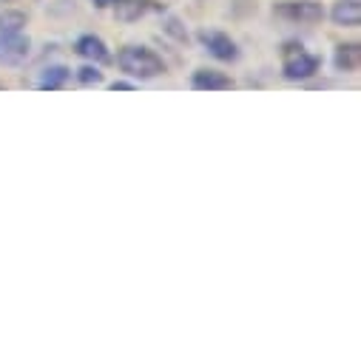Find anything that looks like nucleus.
Listing matches in <instances>:
<instances>
[{
	"instance_id": "1",
	"label": "nucleus",
	"mask_w": 361,
	"mask_h": 361,
	"mask_svg": "<svg viewBox=\"0 0 361 361\" xmlns=\"http://www.w3.org/2000/svg\"><path fill=\"white\" fill-rule=\"evenodd\" d=\"M117 63H120V68L126 74H131L137 80H154V77H159L165 71L162 57L157 51L145 49V46H128V49H123L120 57H117Z\"/></svg>"
},
{
	"instance_id": "2",
	"label": "nucleus",
	"mask_w": 361,
	"mask_h": 361,
	"mask_svg": "<svg viewBox=\"0 0 361 361\" xmlns=\"http://www.w3.org/2000/svg\"><path fill=\"white\" fill-rule=\"evenodd\" d=\"M282 57H285V60H282V71H285L288 80H307V77H313V74L319 71V57L307 54V51H305L302 46H296V43H288Z\"/></svg>"
},
{
	"instance_id": "3",
	"label": "nucleus",
	"mask_w": 361,
	"mask_h": 361,
	"mask_svg": "<svg viewBox=\"0 0 361 361\" xmlns=\"http://www.w3.org/2000/svg\"><path fill=\"white\" fill-rule=\"evenodd\" d=\"M32 40L26 32H0V66H20L26 63Z\"/></svg>"
},
{
	"instance_id": "4",
	"label": "nucleus",
	"mask_w": 361,
	"mask_h": 361,
	"mask_svg": "<svg viewBox=\"0 0 361 361\" xmlns=\"http://www.w3.org/2000/svg\"><path fill=\"white\" fill-rule=\"evenodd\" d=\"M276 15L285 20H293V23H316L324 18V9L319 4H313V0H288V4L276 6Z\"/></svg>"
},
{
	"instance_id": "5",
	"label": "nucleus",
	"mask_w": 361,
	"mask_h": 361,
	"mask_svg": "<svg viewBox=\"0 0 361 361\" xmlns=\"http://www.w3.org/2000/svg\"><path fill=\"white\" fill-rule=\"evenodd\" d=\"M202 43H205V49H208L216 60H236V57H239L236 43H233L228 35H222V32H205V35H202Z\"/></svg>"
},
{
	"instance_id": "6",
	"label": "nucleus",
	"mask_w": 361,
	"mask_h": 361,
	"mask_svg": "<svg viewBox=\"0 0 361 361\" xmlns=\"http://www.w3.org/2000/svg\"><path fill=\"white\" fill-rule=\"evenodd\" d=\"M191 82H194L197 92H228V88H233V80H231L228 74H222V71H211V68L197 71Z\"/></svg>"
},
{
	"instance_id": "7",
	"label": "nucleus",
	"mask_w": 361,
	"mask_h": 361,
	"mask_svg": "<svg viewBox=\"0 0 361 361\" xmlns=\"http://www.w3.org/2000/svg\"><path fill=\"white\" fill-rule=\"evenodd\" d=\"M330 18H333L336 26L353 29V26L361 23V4L358 0H338V4L330 9Z\"/></svg>"
},
{
	"instance_id": "8",
	"label": "nucleus",
	"mask_w": 361,
	"mask_h": 361,
	"mask_svg": "<svg viewBox=\"0 0 361 361\" xmlns=\"http://www.w3.org/2000/svg\"><path fill=\"white\" fill-rule=\"evenodd\" d=\"M77 54L85 57V60H94V63H106V60H109L106 43H103L100 37H94V35H82V37L77 40Z\"/></svg>"
},
{
	"instance_id": "9",
	"label": "nucleus",
	"mask_w": 361,
	"mask_h": 361,
	"mask_svg": "<svg viewBox=\"0 0 361 361\" xmlns=\"http://www.w3.org/2000/svg\"><path fill=\"white\" fill-rule=\"evenodd\" d=\"M333 63L338 71H358L361 68V49L355 43H347V46H338L336 54H333Z\"/></svg>"
},
{
	"instance_id": "10",
	"label": "nucleus",
	"mask_w": 361,
	"mask_h": 361,
	"mask_svg": "<svg viewBox=\"0 0 361 361\" xmlns=\"http://www.w3.org/2000/svg\"><path fill=\"white\" fill-rule=\"evenodd\" d=\"M68 77H71V71L66 66H49L37 77V88H43V92H54V88H63L68 82Z\"/></svg>"
},
{
	"instance_id": "11",
	"label": "nucleus",
	"mask_w": 361,
	"mask_h": 361,
	"mask_svg": "<svg viewBox=\"0 0 361 361\" xmlns=\"http://www.w3.org/2000/svg\"><path fill=\"white\" fill-rule=\"evenodd\" d=\"M114 6H117V18L120 20H137V18H142L151 9L148 0H126V4H120V0H117Z\"/></svg>"
},
{
	"instance_id": "12",
	"label": "nucleus",
	"mask_w": 361,
	"mask_h": 361,
	"mask_svg": "<svg viewBox=\"0 0 361 361\" xmlns=\"http://www.w3.org/2000/svg\"><path fill=\"white\" fill-rule=\"evenodd\" d=\"M26 15L23 12H4L0 15V32H23Z\"/></svg>"
},
{
	"instance_id": "13",
	"label": "nucleus",
	"mask_w": 361,
	"mask_h": 361,
	"mask_svg": "<svg viewBox=\"0 0 361 361\" xmlns=\"http://www.w3.org/2000/svg\"><path fill=\"white\" fill-rule=\"evenodd\" d=\"M77 80H80L82 85H97V82H103V71H100L97 66H82V68L77 71Z\"/></svg>"
},
{
	"instance_id": "14",
	"label": "nucleus",
	"mask_w": 361,
	"mask_h": 361,
	"mask_svg": "<svg viewBox=\"0 0 361 361\" xmlns=\"http://www.w3.org/2000/svg\"><path fill=\"white\" fill-rule=\"evenodd\" d=\"M111 88H114V92H128V88H134L131 82H111Z\"/></svg>"
},
{
	"instance_id": "15",
	"label": "nucleus",
	"mask_w": 361,
	"mask_h": 361,
	"mask_svg": "<svg viewBox=\"0 0 361 361\" xmlns=\"http://www.w3.org/2000/svg\"><path fill=\"white\" fill-rule=\"evenodd\" d=\"M114 4H117V0H94V6H100V9H109Z\"/></svg>"
}]
</instances>
